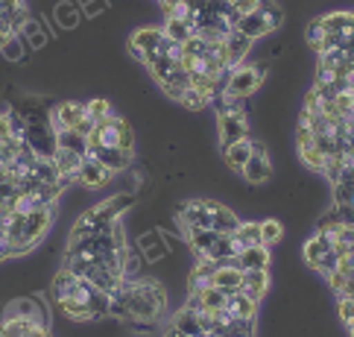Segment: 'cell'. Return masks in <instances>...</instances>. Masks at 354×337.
Listing matches in <instances>:
<instances>
[{
  "mask_svg": "<svg viewBox=\"0 0 354 337\" xmlns=\"http://www.w3.org/2000/svg\"><path fill=\"white\" fill-rule=\"evenodd\" d=\"M88 141H97L103 147H118L123 153H135V132L129 129V123L123 118H115V115L100 120L94 127V132L88 135Z\"/></svg>",
  "mask_w": 354,
  "mask_h": 337,
  "instance_id": "obj_1",
  "label": "cell"
},
{
  "mask_svg": "<svg viewBox=\"0 0 354 337\" xmlns=\"http://www.w3.org/2000/svg\"><path fill=\"white\" fill-rule=\"evenodd\" d=\"M263 71H267V65H237L229 73V82H225L223 91H229L234 97H249L263 82Z\"/></svg>",
  "mask_w": 354,
  "mask_h": 337,
  "instance_id": "obj_2",
  "label": "cell"
},
{
  "mask_svg": "<svg viewBox=\"0 0 354 337\" xmlns=\"http://www.w3.org/2000/svg\"><path fill=\"white\" fill-rule=\"evenodd\" d=\"M164 44V30L161 27H144V30H135L132 39H129V53L138 59V62H147L153 59Z\"/></svg>",
  "mask_w": 354,
  "mask_h": 337,
  "instance_id": "obj_3",
  "label": "cell"
},
{
  "mask_svg": "<svg viewBox=\"0 0 354 337\" xmlns=\"http://www.w3.org/2000/svg\"><path fill=\"white\" fill-rule=\"evenodd\" d=\"M53 215H56V206H39V208H32L27 220H24V241H27L30 246H35L41 238H44V232L50 229V223H53Z\"/></svg>",
  "mask_w": 354,
  "mask_h": 337,
  "instance_id": "obj_4",
  "label": "cell"
},
{
  "mask_svg": "<svg viewBox=\"0 0 354 337\" xmlns=\"http://www.w3.org/2000/svg\"><path fill=\"white\" fill-rule=\"evenodd\" d=\"M3 317L30 320V322H35V326H41V329L50 326V322H47V311H44V305H41V299H35V296H24V299H15V302H9Z\"/></svg>",
  "mask_w": 354,
  "mask_h": 337,
  "instance_id": "obj_5",
  "label": "cell"
},
{
  "mask_svg": "<svg viewBox=\"0 0 354 337\" xmlns=\"http://www.w3.org/2000/svg\"><path fill=\"white\" fill-rule=\"evenodd\" d=\"M85 156L97 158L100 165H106L111 173H120V170H126L132 165V153H123V149H118V147H103L97 141H88V153Z\"/></svg>",
  "mask_w": 354,
  "mask_h": 337,
  "instance_id": "obj_6",
  "label": "cell"
},
{
  "mask_svg": "<svg viewBox=\"0 0 354 337\" xmlns=\"http://www.w3.org/2000/svg\"><path fill=\"white\" fill-rule=\"evenodd\" d=\"M179 223L187 229H214L211 223V211L205 206V199H194V203H187L179 208Z\"/></svg>",
  "mask_w": 354,
  "mask_h": 337,
  "instance_id": "obj_7",
  "label": "cell"
},
{
  "mask_svg": "<svg viewBox=\"0 0 354 337\" xmlns=\"http://www.w3.org/2000/svg\"><path fill=\"white\" fill-rule=\"evenodd\" d=\"M243 138H249V127H246L243 111H237V115H220V144H223V149L237 144V141H243Z\"/></svg>",
  "mask_w": 354,
  "mask_h": 337,
  "instance_id": "obj_8",
  "label": "cell"
},
{
  "mask_svg": "<svg viewBox=\"0 0 354 337\" xmlns=\"http://www.w3.org/2000/svg\"><path fill=\"white\" fill-rule=\"evenodd\" d=\"M85 118V103H77V100H65V103H59L53 109V129H77L80 120Z\"/></svg>",
  "mask_w": 354,
  "mask_h": 337,
  "instance_id": "obj_9",
  "label": "cell"
},
{
  "mask_svg": "<svg viewBox=\"0 0 354 337\" xmlns=\"http://www.w3.org/2000/svg\"><path fill=\"white\" fill-rule=\"evenodd\" d=\"M115 176L106 165H100L97 158H91V156H85L82 158V167H80V176H77V182H82L85 188H103V185Z\"/></svg>",
  "mask_w": 354,
  "mask_h": 337,
  "instance_id": "obj_10",
  "label": "cell"
},
{
  "mask_svg": "<svg viewBox=\"0 0 354 337\" xmlns=\"http://www.w3.org/2000/svg\"><path fill=\"white\" fill-rule=\"evenodd\" d=\"M270 291V273L267 270H243V282H240V293L261 302Z\"/></svg>",
  "mask_w": 354,
  "mask_h": 337,
  "instance_id": "obj_11",
  "label": "cell"
},
{
  "mask_svg": "<svg viewBox=\"0 0 354 337\" xmlns=\"http://www.w3.org/2000/svg\"><path fill=\"white\" fill-rule=\"evenodd\" d=\"M225 314H229L232 320H255L258 317V302L255 299H249L246 293H232V296H225Z\"/></svg>",
  "mask_w": 354,
  "mask_h": 337,
  "instance_id": "obj_12",
  "label": "cell"
},
{
  "mask_svg": "<svg viewBox=\"0 0 354 337\" xmlns=\"http://www.w3.org/2000/svg\"><path fill=\"white\" fill-rule=\"evenodd\" d=\"M252 39H246L243 33H237V30H232L229 35H225V42H223V47H225V56H229V65L232 68H237V65H243V59H246V53L252 50Z\"/></svg>",
  "mask_w": 354,
  "mask_h": 337,
  "instance_id": "obj_13",
  "label": "cell"
},
{
  "mask_svg": "<svg viewBox=\"0 0 354 337\" xmlns=\"http://www.w3.org/2000/svg\"><path fill=\"white\" fill-rule=\"evenodd\" d=\"M205 206H208V211H211L214 229L223 232V235H234V229L240 226V220H237L234 211H229V208L220 206V203H214V199H205Z\"/></svg>",
  "mask_w": 354,
  "mask_h": 337,
  "instance_id": "obj_14",
  "label": "cell"
},
{
  "mask_svg": "<svg viewBox=\"0 0 354 337\" xmlns=\"http://www.w3.org/2000/svg\"><path fill=\"white\" fill-rule=\"evenodd\" d=\"M243 173V179L249 185H263L270 176H272V165H270V156H255L252 153V158L246 161V167L240 170Z\"/></svg>",
  "mask_w": 354,
  "mask_h": 337,
  "instance_id": "obj_15",
  "label": "cell"
},
{
  "mask_svg": "<svg viewBox=\"0 0 354 337\" xmlns=\"http://www.w3.org/2000/svg\"><path fill=\"white\" fill-rule=\"evenodd\" d=\"M237 267L240 270H267L270 267V249L267 246H246L237 255Z\"/></svg>",
  "mask_w": 354,
  "mask_h": 337,
  "instance_id": "obj_16",
  "label": "cell"
},
{
  "mask_svg": "<svg viewBox=\"0 0 354 337\" xmlns=\"http://www.w3.org/2000/svg\"><path fill=\"white\" fill-rule=\"evenodd\" d=\"M223 156H225V165H229V170L240 173L246 167V161L252 158V138H243V141H237L232 147H225Z\"/></svg>",
  "mask_w": 354,
  "mask_h": 337,
  "instance_id": "obj_17",
  "label": "cell"
},
{
  "mask_svg": "<svg viewBox=\"0 0 354 337\" xmlns=\"http://www.w3.org/2000/svg\"><path fill=\"white\" fill-rule=\"evenodd\" d=\"M240 282H243V270L237 267H217V273H214V288H220L225 296H232L240 291Z\"/></svg>",
  "mask_w": 354,
  "mask_h": 337,
  "instance_id": "obj_18",
  "label": "cell"
},
{
  "mask_svg": "<svg viewBox=\"0 0 354 337\" xmlns=\"http://www.w3.org/2000/svg\"><path fill=\"white\" fill-rule=\"evenodd\" d=\"M331 249H334V241L328 238V235L316 232L313 238L305 244V249H301V255H305V261H308L310 267H316V264H319V258H322V255H328Z\"/></svg>",
  "mask_w": 354,
  "mask_h": 337,
  "instance_id": "obj_19",
  "label": "cell"
},
{
  "mask_svg": "<svg viewBox=\"0 0 354 337\" xmlns=\"http://www.w3.org/2000/svg\"><path fill=\"white\" fill-rule=\"evenodd\" d=\"M161 89H164V94H167L170 100H179V103H182L185 91L191 89V73H187V71H182V65H179V68H176V71L170 73L167 80L161 82Z\"/></svg>",
  "mask_w": 354,
  "mask_h": 337,
  "instance_id": "obj_20",
  "label": "cell"
},
{
  "mask_svg": "<svg viewBox=\"0 0 354 337\" xmlns=\"http://www.w3.org/2000/svg\"><path fill=\"white\" fill-rule=\"evenodd\" d=\"M80 288V276H73L71 270H62L59 276L53 279V299L56 302H65V299H73Z\"/></svg>",
  "mask_w": 354,
  "mask_h": 337,
  "instance_id": "obj_21",
  "label": "cell"
},
{
  "mask_svg": "<svg viewBox=\"0 0 354 337\" xmlns=\"http://www.w3.org/2000/svg\"><path fill=\"white\" fill-rule=\"evenodd\" d=\"M56 149H71V153H80L85 158L88 138H82L77 129H56Z\"/></svg>",
  "mask_w": 354,
  "mask_h": 337,
  "instance_id": "obj_22",
  "label": "cell"
},
{
  "mask_svg": "<svg viewBox=\"0 0 354 337\" xmlns=\"http://www.w3.org/2000/svg\"><path fill=\"white\" fill-rule=\"evenodd\" d=\"M53 165L59 167L62 176H80V167H82V156L80 153H71V149H56L53 153Z\"/></svg>",
  "mask_w": 354,
  "mask_h": 337,
  "instance_id": "obj_23",
  "label": "cell"
},
{
  "mask_svg": "<svg viewBox=\"0 0 354 337\" xmlns=\"http://www.w3.org/2000/svg\"><path fill=\"white\" fill-rule=\"evenodd\" d=\"M164 35H167L170 42H179V44H185L191 35H196V30H194V24L191 21H185V18H167L164 21Z\"/></svg>",
  "mask_w": 354,
  "mask_h": 337,
  "instance_id": "obj_24",
  "label": "cell"
},
{
  "mask_svg": "<svg viewBox=\"0 0 354 337\" xmlns=\"http://www.w3.org/2000/svg\"><path fill=\"white\" fill-rule=\"evenodd\" d=\"M35 329H41V326H35V322H30V320H21V317H3L0 320V337H27Z\"/></svg>",
  "mask_w": 354,
  "mask_h": 337,
  "instance_id": "obj_25",
  "label": "cell"
},
{
  "mask_svg": "<svg viewBox=\"0 0 354 337\" xmlns=\"http://www.w3.org/2000/svg\"><path fill=\"white\" fill-rule=\"evenodd\" d=\"M319 24H322V30L328 35H339L343 30L354 27V12H331V15L319 18Z\"/></svg>",
  "mask_w": 354,
  "mask_h": 337,
  "instance_id": "obj_26",
  "label": "cell"
},
{
  "mask_svg": "<svg viewBox=\"0 0 354 337\" xmlns=\"http://www.w3.org/2000/svg\"><path fill=\"white\" fill-rule=\"evenodd\" d=\"M214 273H217V264H214V261H199V264L194 267V273H191V293L208 288V284L214 282Z\"/></svg>",
  "mask_w": 354,
  "mask_h": 337,
  "instance_id": "obj_27",
  "label": "cell"
},
{
  "mask_svg": "<svg viewBox=\"0 0 354 337\" xmlns=\"http://www.w3.org/2000/svg\"><path fill=\"white\" fill-rule=\"evenodd\" d=\"M132 206H135V197H132V194H118V197L106 199V203L100 206V208H103V215H106L109 220H120L123 211L132 208Z\"/></svg>",
  "mask_w": 354,
  "mask_h": 337,
  "instance_id": "obj_28",
  "label": "cell"
},
{
  "mask_svg": "<svg viewBox=\"0 0 354 337\" xmlns=\"http://www.w3.org/2000/svg\"><path fill=\"white\" fill-rule=\"evenodd\" d=\"M173 326L179 329V331H185L187 337H205V331L199 329V320H196V314H194V311H187V308H182L179 314L173 317Z\"/></svg>",
  "mask_w": 354,
  "mask_h": 337,
  "instance_id": "obj_29",
  "label": "cell"
},
{
  "mask_svg": "<svg viewBox=\"0 0 354 337\" xmlns=\"http://www.w3.org/2000/svg\"><path fill=\"white\" fill-rule=\"evenodd\" d=\"M196 296H199L202 311H220V308L225 305V293H223L220 288H214V284H208V288L196 291Z\"/></svg>",
  "mask_w": 354,
  "mask_h": 337,
  "instance_id": "obj_30",
  "label": "cell"
},
{
  "mask_svg": "<svg viewBox=\"0 0 354 337\" xmlns=\"http://www.w3.org/2000/svg\"><path fill=\"white\" fill-rule=\"evenodd\" d=\"M32 176L39 179V182H59V167L53 165V158H35V165H32Z\"/></svg>",
  "mask_w": 354,
  "mask_h": 337,
  "instance_id": "obj_31",
  "label": "cell"
},
{
  "mask_svg": "<svg viewBox=\"0 0 354 337\" xmlns=\"http://www.w3.org/2000/svg\"><path fill=\"white\" fill-rule=\"evenodd\" d=\"M234 238L243 246H261V223H243L234 229Z\"/></svg>",
  "mask_w": 354,
  "mask_h": 337,
  "instance_id": "obj_32",
  "label": "cell"
},
{
  "mask_svg": "<svg viewBox=\"0 0 354 337\" xmlns=\"http://www.w3.org/2000/svg\"><path fill=\"white\" fill-rule=\"evenodd\" d=\"M88 314H91V320H100V317H106L109 314V305H111V293L106 291H97L91 299H88Z\"/></svg>",
  "mask_w": 354,
  "mask_h": 337,
  "instance_id": "obj_33",
  "label": "cell"
},
{
  "mask_svg": "<svg viewBox=\"0 0 354 337\" xmlns=\"http://www.w3.org/2000/svg\"><path fill=\"white\" fill-rule=\"evenodd\" d=\"M214 103H217L220 115H237V111H243V97H234L229 91L217 94V97H214Z\"/></svg>",
  "mask_w": 354,
  "mask_h": 337,
  "instance_id": "obj_34",
  "label": "cell"
},
{
  "mask_svg": "<svg viewBox=\"0 0 354 337\" xmlns=\"http://www.w3.org/2000/svg\"><path fill=\"white\" fill-rule=\"evenodd\" d=\"M299 156H301V161H305V165H308L310 170H319V173L325 170L328 158H331V156H322L316 147H305V149H299Z\"/></svg>",
  "mask_w": 354,
  "mask_h": 337,
  "instance_id": "obj_35",
  "label": "cell"
},
{
  "mask_svg": "<svg viewBox=\"0 0 354 337\" xmlns=\"http://www.w3.org/2000/svg\"><path fill=\"white\" fill-rule=\"evenodd\" d=\"M85 115L91 118L94 123H100V120H106L109 115H111V106H109V100H88L85 103Z\"/></svg>",
  "mask_w": 354,
  "mask_h": 337,
  "instance_id": "obj_36",
  "label": "cell"
},
{
  "mask_svg": "<svg viewBox=\"0 0 354 337\" xmlns=\"http://www.w3.org/2000/svg\"><path fill=\"white\" fill-rule=\"evenodd\" d=\"M281 223H278V220H263L261 223V244L263 246H270V244H278V241H281Z\"/></svg>",
  "mask_w": 354,
  "mask_h": 337,
  "instance_id": "obj_37",
  "label": "cell"
},
{
  "mask_svg": "<svg viewBox=\"0 0 354 337\" xmlns=\"http://www.w3.org/2000/svg\"><path fill=\"white\" fill-rule=\"evenodd\" d=\"M59 308L65 311V317H71V320H91V314H88V305L77 302V299H65V302H59Z\"/></svg>",
  "mask_w": 354,
  "mask_h": 337,
  "instance_id": "obj_38",
  "label": "cell"
},
{
  "mask_svg": "<svg viewBox=\"0 0 354 337\" xmlns=\"http://www.w3.org/2000/svg\"><path fill=\"white\" fill-rule=\"evenodd\" d=\"M354 199V182H337L334 185V206H351Z\"/></svg>",
  "mask_w": 354,
  "mask_h": 337,
  "instance_id": "obj_39",
  "label": "cell"
},
{
  "mask_svg": "<svg viewBox=\"0 0 354 337\" xmlns=\"http://www.w3.org/2000/svg\"><path fill=\"white\" fill-rule=\"evenodd\" d=\"M182 47H185V53H187V56H205V53H208V47H211V42H205L202 35H191V39H187Z\"/></svg>",
  "mask_w": 354,
  "mask_h": 337,
  "instance_id": "obj_40",
  "label": "cell"
},
{
  "mask_svg": "<svg viewBox=\"0 0 354 337\" xmlns=\"http://www.w3.org/2000/svg\"><path fill=\"white\" fill-rule=\"evenodd\" d=\"M56 18H59V24H62V27H77V21H80V12L73 9L71 3H59V9H56Z\"/></svg>",
  "mask_w": 354,
  "mask_h": 337,
  "instance_id": "obj_41",
  "label": "cell"
},
{
  "mask_svg": "<svg viewBox=\"0 0 354 337\" xmlns=\"http://www.w3.org/2000/svg\"><path fill=\"white\" fill-rule=\"evenodd\" d=\"M21 42H24V35H12V39L0 47L6 53V59H12V62H18L21 59V53H24V47H21Z\"/></svg>",
  "mask_w": 354,
  "mask_h": 337,
  "instance_id": "obj_42",
  "label": "cell"
},
{
  "mask_svg": "<svg viewBox=\"0 0 354 337\" xmlns=\"http://www.w3.org/2000/svg\"><path fill=\"white\" fill-rule=\"evenodd\" d=\"M232 12H234V15H240V18H243V15H249V12H258V6H261V0H232Z\"/></svg>",
  "mask_w": 354,
  "mask_h": 337,
  "instance_id": "obj_43",
  "label": "cell"
},
{
  "mask_svg": "<svg viewBox=\"0 0 354 337\" xmlns=\"http://www.w3.org/2000/svg\"><path fill=\"white\" fill-rule=\"evenodd\" d=\"M182 103H185L187 109H205V106H208V100H205V97H202L199 91H194V89H187V91H185V97H182Z\"/></svg>",
  "mask_w": 354,
  "mask_h": 337,
  "instance_id": "obj_44",
  "label": "cell"
},
{
  "mask_svg": "<svg viewBox=\"0 0 354 337\" xmlns=\"http://www.w3.org/2000/svg\"><path fill=\"white\" fill-rule=\"evenodd\" d=\"M339 320H343L346 326H351V322H354V299L339 296Z\"/></svg>",
  "mask_w": 354,
  "mask_h": 337,
  "instance_id": "obj_45",
  "label": "cell"
},
{
  "mask_svg": "<svg viewBox=\"0 0 354 337\" xmlns=\"http://www.w3.org/2000/svg\"><path fill=\"white\" fill-rule=\"evenodd\" d=\"M322 35H325V30H322V24H319V18H316V21H310L308 24V33H305V39L316 47V44H319V39H322Z\"/></svg>",
  "mask_w": 354,
  "mask_h": 337,
  "instance_id": "obj_46",
  "label": "cell"
},
{
  "mask_svg": "<svg viewBox=\"0 0 354 337\" xmlns=\"http://www.w3.org/2000/svg\"><path fill=\"white\" fill-rule=\"evenodd\" d=\"M12 138V111H0V144Z\"/></svg>",
  "mask_w": 354,
  "mask_h": 337,
  "instance_id": "obj_47",
  "label": "cell"
},
{
  "mask_svg": "<svg viewBox=\"0 0 354 337\" xmlns=\"http://www.w3.org/2000/svg\"><path fill=\"white\" fill-rule=\"evenodd\" d=\"M296 144H299V149L313 147V132H310L308 127H299V129H296Z\"/></svg>",
  "mask_w": 354,
  "mask_h": 337,
  "instance_id": "obj_48",
  "label": "cell"
},
{
  "mask_svg": "<svg viewBox=\"0 0 354 337\" xmlns=\"http://www.w3.org/2000/svg\"><path fill=\"white\" fill-rule=\"evenodd\" d=\"M337 273H339V276H354V258L351 255H343V258H339L337 261Z\"/></svg>",
  "mask_w": 354,
  "mask_h": 337,
  "instance_id": "obj_49",
  "label": "cell"
},
{
  "mask_svg": "<svg viewBox=\"0 0 354 337\" xmlns=\"http://www.w3.org/2000/svg\"><path fill=\"white\" fill-rule=\"evenodd\" d=\"M325 282H328V288H331L334 293H339V291H343V282H346V276H339L337 270H331V273H325Z\"/></svg>",
  "mask_w": 354,
  "mask_h": 337,
  "instance_id": "obj_50",
  "label": "cell"
},
{
  "mask_svg": "<svg viewBox=\"0 0 354 337\" xmlns=\"http://www.w3.org/2000/svg\"><path fill=\"white\" fill-rule=\"evenodd\" d=\"M94 127H97V123H94L91 118H88V115H85V118L80 120V127H77V132L82 135V138H88V135H91V132H94Z\"/></svg>",
  "mask_w": 354,
  "mask_h": 337,
  "instance_id": "obj_51",
  "label": "cell"
},
{
  "mask_svg": "<svg viewBox=\"0 0 354 337\" xmlns=\"http://www.w3.org/2000/svg\"><path fill=\"white\" fill-rule=\"evenodd\" d=\"M337 296H346V299H354V276H348V279L343 282V291H339Z\"/></svg>",
  "mask_w": 354,
  "mask_h": 337,
  "instance_id": "obj_52",
  "label": "cell"
},
{
  "mask_svg": "<svg viewBox=\"0 0 354 337\" xmlns=\"http://www.w3.org/2000/svg\"><path fill=\"white\" fill-rule=\"evenodd\" d=\"M164 337H187V334H185V331H179L176 326H170L167 331H164Z\"/></svg>",
  "mask_w": 354,
  "mask_h": 337,
  "instance_id": "obj_53",
  "label": "cell"
},
{
  "mask_svg": "<svg viewBox=\"0 0 354 337\" xmlns=\"http://www.w3.org/2000/svg\"><path fill=\"white\" fill-rule=\"evenodd\" d=\"M348 255H351V258H354V246H351V249H348Z\"/></svg>",
  "mask_w": 354,
  "mask_h": 337,
  "instance_id": "obj_54",
  "label": "cell"
},
{
  "mask_svg": "<svg viewBox=\"0 0 354 337\" xmlns=\"http://www.w3.org/2000/svg\"><path fill=\"white\" fill-rule=\"evenodd\" d=\"M348 337H354V331H351V334H348Z\"/></svg>",
  "mask_w": 354,
  "mask_h": 337,
  "instance_id": "obj_55",
  "label": "cell"
}]
</instances>
